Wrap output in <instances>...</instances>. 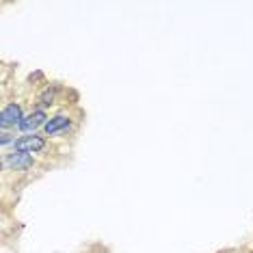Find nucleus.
I'll use <instances>...</instances> for the list:
<instances>
[{"mask_svg":"<svg viewBox=\"0 0 253 253\" xmlns=\"http://www.w3.org/2000/svg\"><path fill=\"white\" fill-rule=\"evenodd\" d=\"M43 128H45V134H59V132H65L67 128H70V117H65V115H56V117L50 119Z\"/></svg>","mask_w":253,"mask_h":253,"instance_id":"5","label":"nucleus"},{"mask_svg":"<svg viewBox=\"0 0 253 253\" xmlns=\"http://www.w3.org/2000/svg\"><path fill=\"white\" fill-rule=\"evenodd\" d=\"M54 97H56V87H52V89H45L42 95H39V102H42L43 106H50V104H54Z\"/></svg>","mask_w":253,"mask_h":253,"instance_id":"6","label":"nucleus"},{"mask_svg":"<svg viewBox=\"0 0 253 253\" xmlns=\"http://www.w3.org/2000/svg\"><path fill=\"white\" fill-rule=\"evenodd\" d=\"M0 143H2V145H7V143H11V134H2V141H0Z\"/></svg>","mask_w":253,"mask_h":253,"instance_id":"7","label":"nucleus"},{"mask_svg":"<svg viewBox=\"0 0 253 253\" xmlns=\"http://www.w3.org/2000/svg\"><path fill=\"white\" fill-rule=\"evenodd\" d=\"M24 115H22V106L20 104H7L0 113V126L9 128V126H20Z\"/></svg>","mask_w":253,"mask_h":253,"instance_id":"2","label":"nucleus"},{"mask_svg":"<svg viewBox=\"0 0 253 253\" xmlns=\"http://www.w3.org/2000/svg\"><path fill=\"white\" fill-rule=\"evenodd\" d=\"M48 115H45V111H33L31 115H26L24 119H22V124H20V130H24V132H33V130H37L39 126H45L48 122Z\"/></svg>","mask_w":253,"mask_h":253,"instance_id":"3","label":"nucleus"},{"mask_svg":"<svg viewBox=\"0 0 253 253\" xmlns=\"http://www.w3.org/2000/svg\"><path fill=\"white\" fill-rule=\"evenodd\" d=\"M45 147V139L39 134H26L20 136L18 141H13V149L20 154H37Z\"/></svg>","mask_w":253,"mask_h":253,"instance_id":"1","label":"nucleus"},{"mask_svg":"<svg viewBox=\"0 0 253 253\" xmlns=\"http://www.w3.org/2000/svg\"><path fill=\"white\" fill-rule=\"evenodd\" d=\"M7 165L11 167V169H15V171H26V169H31V167H33V156H31V154L13 152L7 158Z\"/></svg>","mask_w":253,"mask_h":253,"instance_id":"4","label":"nucleus"}]
</instances>
